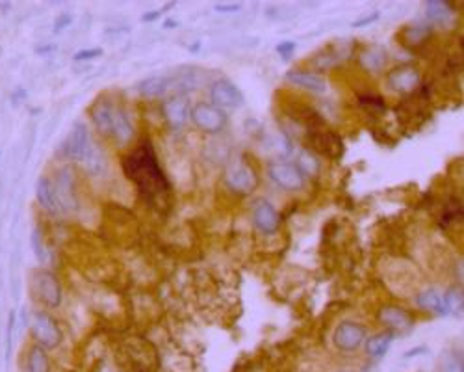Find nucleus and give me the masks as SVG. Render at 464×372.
Masks as SVG:
<instances>
[{"label": "nucleus", "instance_id": "obj_1", "mask_svg": "<svg viewBox=\"0 0 464 372\" xmlns=\"http://www.w3.org/2000/svg\"><path fill=\"white\" fill-rule=\"evenodd\" d=\"M123 171L136 185L143 199H147L154 207H162L164 199L169 197L171 186L160 168L158 157L151 142H143L123 159Z\"/></svg>", "mask_w": 464, "mask_h": 372}, {"label": "nucleus", "instance_id": "obj_2", "mask_svg": "<svg viewBox=\"0 0 464 372\" xmlns=\"http://www.w3.org/2000/svg\"><path fill=\"white\" fill-rule=\"evenodd\" d=\"M190 119L206 134H219L227 127V114L210 102H196L190 108Z\"/></svg>", "mask_w": 464, "mask_h": 372}, {"label": "nucleus", "instance_id": "obj_3", "mask_svg": "<svg viewBox=\"0 0 464 372\" xmlns=\"http://www.w3.org/2000/svg\"><path fill=\"white\" fill-rule=\"evenodd\" d=\"M32 333L37 340V346L45 350H53L62 343V330L58 322L48 313L37 311L32 319Z\"/></svg>", "mask_w": 464, "mask_h": 372}, {"label": "nucleus", "instance_id": "obj_4", "mask_svg": "<svg viewBox=\"0 0 464 372\" xmlns=\"http://www.w3.org/2000/svg\"><path fill=\"white\" fill-rule=\"evenodd\" d=\"M269 179L288 192H297L305 186V175L294 162H273L268 170Z\"/></svg>", "mask_w": 464, "mask_h": 372}, {"label": "nucleus", "instance_id": "obj_5", "mask_svg": "<svg viewBox=\"0 0 464 372\" xmlns=\"http://www.w3.org/2000/svg\"><path fill=\"white\" fill-rule=\"evenodd\" d=\"M366 328L353 320H343L334 331V345L338 350L355 352L364 345Z\"/></svg>", "mask_w": 464, "mask_h": 372}, {"label": "nucleus", "instance_id": "obj_6", "mask_svg": "<svg viewBox=\"0 0 464 372\" xmlns=\"http://www.w3.org/2000/svg\"><path fill=\"white\" fill-rule=\"evenodd\" d=\"M34 288H36L37 298L41 300L47 307H58L62 303V287H60L58 277L53 272L39 270L34 276Z\"/></svg>", "mask_w": 464, "mask_h": 372}, {"label": "nucleus", "instance_id": "obj_7", "mask_svg": "<svg viewBox=\"0 0 464 372\" xmlns=\"http://www.w3.org/2000/svg\"><path fill=\"white\" fill-rule=\"evenodd\" d=\"M210 99L212 105L219 108V110H223V108H236L243 105V93L234 82L227 79L216 80L210 86Z\"/></svg>", "mask_w": 464, "mask_h": 372}, {"label": "nucleus", "instance_id": "obj_8", "mask_svg": "<svg viewBox=\"0 0 464 372\" xmlns=\"http://www.w3.org/2000/svg\"><path fill=\"white\" fill-rule=\"evenodd\" d=\"M379 320L390 330V333H409L414 328V319L407 309L400 305H383L379 309Z\"/></svg>", "mask_w": 464, "mask_h": 372}, {"label": "nucleus", "instance_id": "obj_9", "mask_svg": "<svg viewBox=\"0 0 464 372\" xmlns=\"http://www.w3.org/2000/svg\"><path fill=\"white\" fill-rule=\"evenodd\" d=\"M225 182H227V186L232 192L245 196V194L254 192V188L259 186V175L254 173V170L251 166L238 164V166H232L231 170L227 171Z\"/></svg>", "mask_w": 464, "mask_h": 372}, {"label": "nucleus", "instance_id": "obj_10", "mask_svg": "<svg viewBox=\"0 0 464 372\" xmlns=\"http://www.w3.org/2000/svg\"><path fill=\"white\" fill-rule=\"evenodd\" d=\"M308 144L314 151L325 154L329 159H338L343 151V144L340 136L331 131H322V128H312L308 134Z\"/></svg>", "mask_w": 464, "mask_h": 372}, {"label": "nucleus", "instance_id": "obj_11", "mask_svg": "<svg viewBox=\"0 0 464 372\" xmlns=\"http://www.w3.org/2000/svg\"><path fill=\"white\" fill-rule=\"evenodd\" d=\"M251 216H253L254 227L259 229L260 233L273 234L279 231L280 216L277 213V208L268 199H259V201L254 203Z\"/></svg>", "mask_w": 464, "mask_h": 372}, {"label": "nucleus", "instance_id": "obj_12", "mask_svg": "<svg viewBox=\"0 0 464 372\" xmlns=\"http://www.w3.org/2000/svg\"><path fill=\"white\" fill-rule=\"evenodd\" d=\"M90 144L91 138L86 123L76 121L73 127H71V131H69L67 134V140H65V154L73 160H84L86 153H88V149H90Z\"/></svg>", "mask_w": 464, "mask_h": 372}, {"label": "nucleus", "instance_id": "obj_13", "mask_svg": "<svg viewBox=\"0 0 464 372\" xmlns=\"http://www.w3.org/2000/svg\"><path fill=\"white\" fill-rule=\"evenodd\" d=\"M420 86V71L412 65H400L388 74V88L400 93H411Z\"/></svg>", "mask_w": 464, "mask_h": 372}, {"label": "nucleus", "instance_id": "obj_14", "mask_svg": "<svg viewBox=\"0 0 464 372\" xmlns=\"http://www.w3.org/2000/svg\"><path fill=\"white\" fill-rule=\"evenodd\" d=\"M164 116L173 128L184 127L190 119V102L186 95H175L164 105Z\"/></svg>", "mask_w": 464, "mask_h": 372}, {"label": "nucleus", "instance_id": "obj_15", "mask_svg": "<svg viewBox=\"0 0 464 372\" xmlns=\"http://www.w3.org/2000/svg\"><path fill=\"white\" fill-rule=\"evenodd\" d=\"M110 136L119 144H127L134 136V125L130 121V116L121 107H114V112H111Z\"/></svg>", "mask_w": 464, "mask_h": 372}, {"label": "nucleus", "instance_id": "obj_16", "mask_svg": "<svg viewBox=\"0 0 464 372\" xmlns=\"http://www.w3.org/2000/svg\"><path fill=\"white\" fill-rule=\"evenodd\" d=\"M286 79L290 80L292 84L299 86V88H303V90L312 91V93H323V91L327 90L325 80H323L320 74L312 73V71L292 69V71H288Z\"/></svg>", "mask_w": 464, "mask_h": 372}, {"label": "nucleus", "instance_id": "obj_17", "mask_svg": "<svg viewBox=\"0 0 464 372\" xmlns=\"http://www.w3.org/2000/svg\"><path fill=\"white\" fill-rule=\"evenodd\" d=\"M36 197H37V203H39V205H41L45 211H48V213L56 214V213H60V211H62L58 199H56L54 185L50 182V179H48V177L41 175L39 179H37Z\"/></svg>", "mask_w": 464, "mask_h": 372}, {"label": "nucleus", "instance_id": "obj_18", "mask_svg": "<svg viewBox=\"0 0 464 372\" xmlns=\"http://www.w3.org/2000/svg\"><path fill=\"white\" fill-rule=\"evenodd\" d=\"M416 305L420 309H423V311L438 314V317H446V314H449L446 300H444V294L438 293L437 288H425L423 293L418 294Z\"/></svg>", "mask_w": 464, "mask_h": 372}, {"label": "nucleus", "instance_id": "obj_19", "mask_svg": "<svg viewBox=\"0 0 464 372\" xmlns=\"http://www.w3.org/2000/svg\"><path fill=\"white\" fill-rule=\"evenodd\" d=\"M168 90H171V77H168V74H153V77H147L137 84L139 95L151 97V99L164 95Z\"/></svg>", "mask_w": 464, "mask_h": 372}, {"label": "nucleus", "instance_id": "obj_20", "mask_svg": "<svg viewBox=\"0 0 464 372\" xmlns=\"http://www.w3.org/2000/svg\"><path fill=\"white\" fill-rule=\"evenodd\" d=\"M54 192H56V199H58L60 207L62 208L76 207V196H74L73 177L69 175L67 171H62V173H60V177L56 179Z\"/></svg>", "mask_w": 464, "mask_h": 372}, {"label": "nucleus", "instance_id": "obj_21", "mask_svg": "<svg viewBox=\"0 0 464 372\" xmlns=\"http://www.w3.org/2000/svg\"><path fill=\"white\" fill-rule=\"evenodd\" d=\"M111 112H114V105L110 101H99L91 108V121L95 125V128L100 134L110 136L111 127Z\"/></svg>", "mask_w": 464, "mask_h": 372}, {"label": "nucleus", "instance_id": "obj_22", "mask_svg": "<svg viewBox=\"0 0 464 372\" xmlns=\"http://www.w3.org/2000/svg\"><path fill=\"white\" fill-rule=\"evenodd\" d=\"M392 340H394V335L390 331H383V333H375L371 337L364 340L366 352H368L369 357L374 359H379V357L386 356V352L390 350Z\"/></svg>", "mask_w": 464, "mask_h": 372}, {"label": "nucleus", "instance_id": "obj_23", "mask_svg": "<svg viewBox=\"0 0 464 372\" xmlns=\"http://www.w3.org/2000/svg\"><path fill=\"white\" fill-rule=\"evenodd\" d=\"M106 154L102 151V147L95 145L93 142L90 144V149H88V153L84 157V166L86 170L90 171L91 175H102L106 171Z\"/></svg>", "mask_w": 464, "mask_h": 372}, {"label": "nucleus", "instance_id": "obj_24", "mask_svg": "<svg viewBox=\"0 0 464 372\" xmlns=\"http://www.w3.org/2000/svg\"><path fill=\"white\" fill-rule=\"evenodd\" d=\"M27 372H50V361H48L45 348L36 345L32 350L28 352Z\"/></svg>", "mask_w": 464, "mask_h": 372}, {"label": "nucleus", "instance_id": "obj_25", "mask_svg": "<svg viewBox=\"0 0 464 372\" xmlns=\"http://www.w3.org/2000/svg\"><path fill=\"white\" fill-rule=\"evenodd\" d=\"M385 51L379 47H369L366 48L364 53H362V56H360V64H362V67H364L366 71H371V73H375V71H379L383 65H385Z\"/></svg>", "mask_w": 464, "mask_h": 372}, {"label": "nucleus", "instance_id": "obj_26", "mask_svg": "<svg viewBox=\"0 0 464 372\" xmlns=\"http://www.w3.org/2000/svg\"><path fill=\"white\" fill-rule=\"evenodd\" d=\"M425 13L431 21H444L449 17V6L446 2H429Z\"/></svg>", "mask_w": 464, "mask_h": 372}, {"label": "nucleus", "instance_id": "obj_27", "mask_svg": "<svg viewBox=\"0 0 464 372\" xmlns=\"http://www.w3.org/2000/svg\"><path fill=\"white\" fill-rule=\"evenodd\" d=\"M297 168H299L301 171H303V175L305 173H308V175H312V173H316L318 170H320V164H318V160L312 157L308 151H303V153L299 154V160H297Z\"/></svg>", "mask_w": 464, "mask_h": 372}, {"label": "nucleus", "instance_id": "obj_28", "mask_svg": "<svg viewBox=\"0 0 464 372\" xmlns=\"http://www.w3.org/2000/svg\"><path fill=\"white\" fill-rule=\"evenodd\" d=\"M360 107L368 112H374V114H379V112H385V99L379 95H368L360 97Z\"/></svg>", "mask_w": 464, "mask_h": 372}, {"label": "nucleus", "instance_id": "obj_29", "mask_svg": "<svg viewBox=\"0 0 464 372\" xmlns=\"http://www.w3.org/2000/svg\"><path fill=\"white\" fill-rule=\"evenodd\" d=\"M444 300H446L449 313H457V311L463 309V294H460V291H457V288H451V291L444 294Z\"/></svg>", "mask_w": 464, "mask_h": 372}, {"label": "nucleus", "instance_id": "obj_30", "mask_svg": "<svg viewBox=\"0 0 464 372\" xmlns=\"http://www.w3.org/2000/svg\"><path fill=\"white\" fill-rule=\"evenodd\" d=\"M32 248L37 260H41L43 263V260L47 259V250H45V242H43V234L39 229H34L32 231Z\"/></svg>", "mask_w": 464, "mask_h": 372}, {"label": "nucleus", "instance_id": "obj_31", "mask_svg": "<svg viewBox=\"0 0 464 372\" xmlns=\"http://www.w3.org/2000/svg\"><path fill=\"white\" fill-rule=\"evenodd\" d=\"M13 328H15V313H10L8 317V331H6V359H10L11 354V337H13Z\"/></svg>", "mask_w": 464, "mask_h": 372}, {"label": "nucleus", "instance_id": "obj_32", "mask_svg": "<svg viewBox=\"0 0 464 372\" xmlns=\"http://www.w3.org/2000/svg\"><path fill=\"white\" fill-rule=\"evenodd\" d=\"M102 51L100 48H82L79 53L74 54L73 60L74 62H86V60H95L97 56H100Z\"/></svg>", "mask_w": 464, "mask_h": 372}, {"label": "nucleus", "instance_id": "obj_33", "mask_svg": "<svg viewBox=\"0 0 464 372\" xmlns=\"http://www.w3.org/2000/svg\"><path fill=\"white\" fill-rule=\"evenodd\" d=\"M377 19H379V11H374V13H369V15L360 17V19L353 21V27L355 28H362V27H366V25H371V22H375Z\"/></svg>", "mask_w": 464, "mask_h": 372}, {"label": "nucleus", "instance_id": "obj_34", "mask_svg": "<svg viewBox=\"0 0 464 372\" xmlns=\"http://www.w3.org/2000/svg\"><path fill=\"white\" fill-rule=\"evenodd\" d=\"M71 22H73V17L69 15V13H62V15H60L58 19L54 21V30H58V32H60V30L67 28Z\"/></svg>", "mask_w": 464, "mask_h": 372}, {"label": "nucleus", "instance_id": "obj_35", "mask_svg": "<svg viewBox=\"0 0 464 372\" xmlns=\"http://www.w3.org/2000/svg\"><path fill=\"white\" fill-rule=\"evenodd\" d=\"M444 372H464L463 368V361H460V357H451L448 363H446V367H444Z\"/></svg>", "mask_w": 464, "mask_h": 372}, {"label": "nucleus", "instance_id": "obj_36", "mask_svg": "<svg viewBox=\"0 0 464 372\" xmlns=\"http://www.w3.org/2000/svg\"><path fill=\"white\" fill-rule=\"evenodd\" d=\"M294 51H296V43L294 41H282L277 45V53L282 54V56H290Z\"/></svg>", "mask_w": 464, "mask_h": 372}, {"label": "nucleus", "instance_id": "obj_37", "mask_svg": "<svg viewBox=\"0 0 464 372\" xmlns=\"http://www.w3.org/2000/svg\"><path fill=\"white\" fill-rule=\"evenodd\" d=\"M214 10L221 11V13H232V11L242 10V4H216Z\"/></svg>", "mask_w": 464, "mask_h": 372}, {"label": "nucleus", "instance_id": "obj_38", "mask_svg": "<svg viewBox=\"0 0 464 372\" xmlns=\"http://www.w3.org/2000/svg\"><path fill=\"white\" fill-rule=\"evenodd\" d=\"M158 17H160V11H147L142 19L145 22H149V21H154V19H158Z\"/></svg>", "mask_w": 464, "mask_h": 372}, {"label": "nucleus", "instance_id": "obj_39", "mask_svg": "<svg viewBox=\"0 0 464 372\" xmlns=\"http://www.w3.org/2000/svg\"><path fill=\"white\" fill-rule=\"evenodd\" d=\"M420 352H425V348H416V350H411V352H407L405 354V357H411V356H416V354H420Z\"/></svg>", "mask_w": 464, "mask_h": 372}, {"label": "nucleus", "instance_id": "obj_40", "mask_svg": "<svg viewBox=\"0 0 464 372\" xmlns=\"http://www.w3.org/2000/svg\"><path fill=\"white\" fill-rule=\"evenodd\" d=\"M340 372H348V371H340Z\"/></svg>", "mask_w": 464, "mask_h": 372}]
</instances>
